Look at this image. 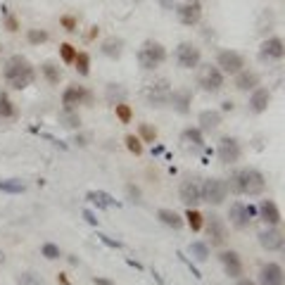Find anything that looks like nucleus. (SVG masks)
Returning <instances> with one entry per match:
<instances>
[{
    "instance_id": "72a5a7b5",
    "label": "nucleus",
    "mask_w": 285,
    "mask_h": 285,
    "mask_svg": "<svg viewBox=\"0 0 285 285\" xmlns=\"http://www.w3.org/2000/svg\"><path fill=\"white\" fill-rule=\"evenodd\" d=\"M27 186L17 181V178H10V181H0V193H12V195H19V193H24Z\"/></svg>"
},
{
    "instance_id": "79ce46f5",
    "label": "nucleus",
    "mask_w": 285,
    "mask_h": 285,
    "mask_svg": "<svg viewBox=\"0 0 285 285\" xmlns=\"http://www.w3.org/2000/svg\"><path fill=\"white\" fill-rule=\"evenodd\" d=\"M76 53H79V50H76L71 43H62V45H60V57H62L64 64H74V60H76Z\"/></svg>"
},
{
    "instance_id": "f3484780",
    "label": "nucleus",
    "mask_w": 285,
    "mask_h": 285,
    "mask_svg": "<svg viewBox=\"0 0 285 285\" xmlns=\"http://www.w3.org/2000/svg\"><path fill=\"white\" fill-rule=\"evenodd\" d=\"M259 245L266 249V252H278V249H283V231L278 228V226H268L264 231L257 235Z\"/></svg>"
},
{
    "instance_id": "49530a36",
    "label": "nucleus",
    "mask_w": 285,
    "mask_h": 285,
    "mask_svg": "<svg viewBox=\"0 0 285 285\" xmlns=\"http://www.w3.org/2000/svg\"><path fill=\"white\" fill-rule=\"evenodd\" d=\"M5 27H8V31H12V34H15V31L19 29L17 17H15V15H5Z\"/></svg>"
},
{
    "instance_id": "c03bdc74",
    "label": "nucleus",
    "mask_w": 285,
    "mask_h": 285,
    "mask_svg": "<svg viewBox=\"0 0 285 285\" xmlns=\"http://www.w3.org/2000/svg\"><path fill=\"white\" fill-rule=\"evenodd\" d=\"M126 195H128L131 202H140L143 193H140V188H138V186H133V183H126Z\"/></svg>"
},
{
    "instance_id": "4d7b16f0",
    "label": "nucleus",
    "mask_w": 285,
    "mask_h": 285,
    "mask_svg": "<svg viewBox=\"0 0 285 285\" xmlns=\"http://www.w3.org/2000/svg\"><path fill=\"white\" fill-rule=\"evenodd\" d=\"M98 31H100L98 27H90V31H88V38H90V41H93V38H95V36H98Z\"/></svg>"
},
{
    "instance_id": "6ab92c4d",
    "label": "nucleus",
    "mask_w": 285,
    "mask_h": 285,
    "mask_svg": "<svg viewBox=\"0 0 285 285\" xmlns=\"http://www.w3.org/2000/svg\"><path fill=\"white\" fill-rule=\"evenodd\" d=\"M268 105H271V90L261 88V86L252 90L249 102H247V109L252 112V114H261V112H266Z\"/></svg>"
},
{
    "instance_id": "a211bd4d",
    "label": "nucleus",
    "mask_w": 285,
    "mask_h": 285,
    "mask_svg": "<svg viewBox=\"0 0 285 285\" xmlns=\"http://www.w3.org/2000/svg\"><path fill=\"white\" fill-rule=\"evenodd\" d=\"M259 55H261V60H283L285 55V43L280 36H271L266 38L261 48H259Z\"/></svg>"
},
{
    "instance_id": "ea45409f",
    "label": "nucleus",
    "mask_w": 285,
    "mask_h": 285,
    "mask_svg": "<svg viewBox=\"0 0 285 285\" xmlns=\"http://www.w3.org/2000/svg\"><path fill=\"white\" fill-rule=\"evenodd\" d=\"M124 143H126V150L131 152V155H135V157H138V155H143V143H140V138H138V135L128 133L124 138Z\"/></svg>"
},
{
    "instance_id": "423d86ee",
    "label": "nucleus",
    "mask_w": 285,
    "mask_h": 285,
    "mask_svg": "<svg viewBox=\"0 0 285 285\" xmlns=\"http://www.w3.org/2000/svg\"><path fill=\"white\" fill-rule=\"evenodd\" d=\"M200 190H202V202L214 207L223 205V200L228 197V186L223 178H205L200 183Z\"/></svg>"
},
{
    "instance_id": "dca6fc26",
    "label": "nucleus",
    "mask_w": 285,
    "mask_h": 285,
    "mask_svg": "<svg viewBox=\"0 0 285 285\" xmlns=\"http://www.w3.org/2000/svg\"><path fill=\"white\" fill-rule=\"evenodd\" d=\"M257 285H285V276H283V266L278 261H268L259 268V280Z\"/></svg>"
},
{
    "instance_id": "5701e85b",
    "label": "nucleus",
    "mask_w": 285,
    "mask_h": 285,
    "mask_svg": "<svg viewBox=\"0 0 285 285\" xmlns=\"http://www.w3.org/2000/svg\"><path fill=\"white\" fill-rule=\"evenodd\" d=\"M259 74L257 71H249V69H242L235 74V88L240 90V93H249V90L259 88Z\"/></svg>"
},
{
    "instance_id": "ddd939ff",
    "label": "nucleus",
    "mask_w": 285,
    "mask_h": 285,
    "mask_svg": "<svg viewBox=\"0 0 285 285\" xmlns=\"http://www.w3.org/2000/svg\"><path fill=\"white\" fill-rule=\"evenodd\" d=\"M62 105L67 109H76L79 105H93V93L83 86H67L62 93Z\"/></svg>"
},
{
    "instance_id": "39448f33",
    "label": "nucleus",
    "mask_w": 285,
    "mask_h": 285,
    "mask_svg": "<svg viewBox=\"0 0 285 285\" xmlns=\"http://www.w3.org/2000/svg\"><path fill=\"white\" fill-rule=\"evenodd\" d=\"M197 86L205 93H219L223 88V74L216 64H197Z\"/></svg>"
},
{
    "instance_id": "7c9ffc66",
    "label": "nucleus",
    "mask_w": 285,
    "mask_h": 285,
    "mask_svg": "<svg viewBox=\"0 0 285 285\" xmlns=\"http://www.w3.org/2000/svg\"><path fill=\"white\" fill-rule=\"evenodd\" d=\"M183 221L190 226V231L197 233V231H202V226H205V216H202V212H197L195 207H193V209H186Z\"/></svg>"
},
{
    "instance_id": "f03ea898",
    "label": "nucleus",
    "mask_w": 285,
    "mask_h": 285,
    "mask_svg": "<svg viewBox=\"0 0 285 285\" xmlns=\"http://www.w3.org/2000/svg\"><path fill=\"white\" fill-rule=\"evenodd\" d=\"M3 76H5V83H8L10 88L24 90L36 81V69L24 55H12L8 62H5Z\"/></svg>"
},
{
    "instance_id": "4c0bfd02",
    "label": "nucleus",
    "mask_w": 285,
    "mask_h": 285,
    "mask_svg": "<svg viewBox=\"0 0 285 285\" xmlns=\"http://www.w3.org/2000/svg\"><path fill=\"white\" fill-rule=\"evenodd\" d=\"M138 138H140V143H155L157 140V128L150 124H140L138 126Z\"/></svg>"
},
{
    "instance_id": "13d9d810",
    "label": "nucleus",
    "mask_w": 285,
    "mask_h": 285,
    "mask_svg": "<svg viewBox=\"0 0 285 285\" xmlns=\"http://www.w3.org/2000/svg\"><path fill=\"white\" fill-rule=\"evenodd\" d=\"M160 152H164V148H162V145H157V148H152V155H160Z\"/></svg>"
},
{
    "instance_id": "603ef678",
    "label": "nucleus",
    "mask_w": 285,
    "mask_h": 285,
    "mask_svg": "<svg viewBox=\"0 0 285 285\" xmlns=\"http://www.w3.org/2000/svg\"><path fill=\"white\" fill-rule=\"evenodd\" d=\"M57 283H60V285H71V280L64 276V273H60V276H57Z\"/></svg>"
},
{
    "instance_id": "a878e982",
    "label": "nucleus",
    "mask_w": 285,
    "mask_h": 285,
    "mask_svg": "<svg viewBox=\"0 0 285 285\" xmlns=\"http://www.w3.org/2000/svg\"><path fill=\"white\" fill-rule=\"evenodd\" d=\"M57 121H60L62 128H69V131H79L81 128V114L76 112V109H67V107H62L60 114H57Z\"/></svg>"
},
{
    "instance_id": "c85d7f7f",
    "label": "nucleus",
    "mask_w": 285,
    "mask_h": 285,
    "mask_svg": "<svg viewBox=\"0 0 285 285\" xmlns=\"http://www.w3.org/2000/svg\"><path fill=\"white\" fill-rule=\"evenodd\" d=\"M157 219H160L164 226H169V228H174V231H181L183 226H186V221H183V216L178 212H174V209H160L157 212Z\"/></svg>"
},
{
    "instance_id": "2f4dec72",
    "label": "nucleus",
    "mask_w": 285,
    "mask_h": 285,
    "mask_svg": "<svg viewBox=\"0 0 285 285\" xmlns=\"http://www.w3.org/2000/svg\"><path fill=\"white\" fill-rule=\"evenodd\" d=\"M188 252H190L193 259H197V261H207V259H209V245H207L205 240H193L190 247H188Z\"/></svg>"
},
{
    "instance_id": "c756f323",
    "label": "nucleus",
    "mask_w": 285,
    "mask_h": 285,
    "mask_svg": "<svg viewBox=\"0 0 285 285\" xmlns=\"http://www.w3.org/2000/svg\"><path fill=\"white\" fill-rule=\"evenodd\" d=\"M41 74H43V79L50 83V86H60V81H62V67L55 62H43L41 64Z\"/></svg>"
},
{
    "instance_id": "f257e3e1",
    "label": "nucleus",
    "mask_w": 285,
    "mask_h": 285,
    "mask_svg": "<svg viewBox=\"0 0 285 285\" xmlns=\"http://www.w3.org/2000/svg\"><path fill=\"white\" fill-rule=\"evenodd\" d=\"M226 186H228V193L257 197L266 190V176L254 167H242V169L231 171V176L226 178Z\"/></svg>"
},
{
    "instance_id": "4468645a",
    "label": "nucleus",
    "mask_w": 285,
    "mask_h": 285,
    "mask_svg": "<svg viewBox=\"0 0 285 285\" xmlns=\"http://www.w3.org/2000/svg\"><path fill=\"white\" fill-rule=\"evenodd\" d=\"M219 261H221V266H223V271H226V276L228 278H233V280L242 278L245 266H242V259L235 249H221V252H219Z\"/></svg>"
},
{
    "instance_id": "e433bc0d",
    "label": "nucleus",
    "mask_w": 285,
    "mask_h": 285,
    "mask_svg": "<svg viewBox=\"0 0 285 285\" xmlns=\"http://www.w3.org/2000/svg\"><path fill=\"white\" fill-rule=\"evenodd\" d=\"M48 38H50V34L43 31V29H29V31H27V41L31 45H43Z\"/></svg>"
},
{
    "instance_id": "1a4fd4ad",
    "label": "nucleus",
    "mask_w": 285,
    "mask_h": 285,
    "mask_svg": "<svg viewBox=\"0 0 285 285\" xmlns=\"http://www.w3.org/2000/svg\"><path fill=\"white\" fill-rule=\"evenodd\" d=\"M257 216V207L254 205H245V202H233L228 207V219H231V226L238 228V231H245L249 228L252 219Z\"/></svg>"
},
{
    "instance_id": "2eb2a0df",
    "label": "nucleus",
    "mask_w": 285,
    "mask_h": 285,
    "mask_svg": "<svg viewBox=\"0 0 285 285\" xmlns=\"http://www.w3.org/2000/svg\"><path fill=\"white\" fill-rule=\"evenodd\" d=\"M178 197H181V202L188 207V209H193L202 202V190H200V181L197 178H186L181 188H178Z\"/></svg>"
},
{
    "instance_id": "9d476101",
    "label": "nucleus",
    "mask_w": 285,
    "mask_h": 285,
    "mask_svg": "<svg viewBox=\"0 0 285 285\" xmlns=\"http://www.w3.org/2000/svg\"><path fill=\"white\" fill-rule=\"evenodd\" d=\"M216 157L221 164H235V162L242 157V148L238 138H233V135H223L221 140L216 143Z\"/></svg>"
},
{
    "instance_id": "c9c22d12",
    "label": "nucleus",
    "mask_w": 285,
    "mask_h": 285,
    "mask_svg": "<svg viewBox=\"0 0 285 285\" xmlns=\"http://www.w3.org/2000/svg\"><path fill=\"white\" fill-rule=\"evenodd\" d=\"M74 67H76V71H79V76H88L90 74V55L88 53H76Z\"/></svg>"
},
{
    "instance_id": "aec40b11",
    "label": "nucleus",
    "mask_w": 285,
    "mask_h": 285,
    "mask_svg": "<svg viewBox=\"0 0 285 285\" xmlns=\"http://www.w3.org/2000/svg\"><path fill=\"white\" fill-rule=\"evenodd\" d=\"M169 105L176 109L178 114H188V112H190V105H193V93L188 88H171Z\"/></svg>"
},
{
    "instance_id": "09e8293b",
    "label": "nucleus",
    "mask_w": 285,
    "mask_h": 285,
    "mask_svg": "<svg viewBox=\"0 0 285 285\" xmlns=\"http://www.w3.org/2000/svg\"><path fill=\"white\" fill-rule=\"evenodd\" d=\"M71 143H76L79 148H86V145L90 143V138H88V135H83V133H79V135H74V140H71Z\"/></svg>"
},
{
    "instance_id": "58836bf2",
    "label": "nucleus",
    "mask_w": 285,
    "mask_h": 285,
    "mask_svg": "<svg viewBox=\"0 0 285 285\" xmlns=\"http://www.w3.org/2000/svg\"><path fill=\"white\" fill-rule=\"evenodd\" d=\"M41 254H43L48 261H55V259L62 257V249L57 247L55 242H43V247H41Z\"/></svg>"
},
{
    "instance_id": "a19ab883",
    "label": "nucleus",
    "mask_w": 285,
    "mask_h": 285,
    "mask_svg": "<svg viewBox=\"0 0 285 285\" xmlns=\"http://www.w3.org/2000/svg\"><path fill=\"white\" fill-rule=\"evenodd\" d=\"M17 285H43V278L34 273V271H24L17 276Z\"/></svg>"
},
{
    "instance_id": "6e6d98bb",
    "label": "nucleus",
    "mask_w": 285,
    "mask_h": 285,
    "mask_svg": "<svg viewBox=\"0 0 285 285\" xmlns=\"http://www.w3.org/2000/svg\"><path fill=\"white\" fill-rule=\"evenodd\" d=\"M238 285H257V283L249 280V278H238Z\"/></svg>"
},
{
    "instance_id": "20e7f679",
    "label": "nucleus",
    "mask_w": 285,
    "mask_h": 285,
    "mask_svg": "<svg viewBox=\"0 0 285 285\" xmlns=\"http://www.w3.org/2000/svg\"><path fill=\"white\" fill-rule=\"evenodd\" d=\"M169 95H171L169 79H155L143 90V98H145V102L150 107H167L169 105Z\"/></svg>"
},
{
    "instance_id": "f8f14e48",
    "label": "nucleus",
    "mask_w": 285,
    "mask_h": 285,
    "mask_svg": "<svg viewBox=\"0 0 285 285\" xmlns=\"http://www.w3.org/2000/svg\"><path fill=\"white\" fill-rule=\"evenodd\" d=\"M216 67L221 69L223 76H226V74L235 76L238 71L245 69V57H242L238 50H221L219 57H216Z\"/></svg>"
},
{
    "instance_id": "f704fd0d",
    "label": "nucleus",
    "mask_w": 285,
    "mask_h": 285,
    "mask_svg": "<svg viewBox=\"0 0 285 285\" xmlns=\"http://www.w3.org/2000/svg\"><path fill=\"white\" fill-rule=\"evenodd\" d=\"M114 114L116 119H119V124H131V119H133V109H131V105H126V102H119V105H114Z\"/></svg>"
},
{
    "instance_id": "4be33fe9",
    "label": "nucleus",
    "mask_w": 285,
    "mask_h": 285,
    "mask_svg": "<svg viewBox=\"0 0 285 285\" xmlns=\"http://www.w3.org/2000/svg\"><path fill=\"white\" fill-rule=\"evenodd\" d=\"M221 121H223V116H221V112L219 109H202L200 112V116H197V128L205 133V131H216L219 126H221Z\"/></svg>"
},
{
    "instance_id": "5fc2aeb1",
    "label": "nucleus",
    "mask_w": 285,
    "mask_h": 285,
    "mask_svg": "<svg viewBox=\"0 0 285 285\" xmlns=\"http://www.w3.org/2000/svg\"><path fill=\"white\" fill-rule=\"evenodd\" d=\"M162 5L169 8V10H176V3H174V0H162Z\"/></svg>"
},
{
    "instance_id": "8fccbe9b",
    "label": "nucleus",
    "mask_w": 285,
    "mask_h": 285,
    "mask_svg": "<svg viewBox=\"0 0 285 285\" xmlns=\"http://www.w3.org/2000/svg\"><path fill=\"white\" fill-rule=\"evenodd\" d=\"M83 219H86V221H88L90 226H98V216L90 212V209H83Z\"/></svg>"
},
{
    "instance_id": "de8ad7c7",
    "label": "nucleus",
    "mask_w": 285,
    "mask_h": 285,
    "mask_svg": "<svg viewBox=\"0 0 285 285\" xmlns=\"http://www.w3.org/2000/svg\"><path fill=\"white\" fill-rule=\"evenodd\" d=\"M178 257H181V261H183V264H186V266L190 268V271H193V276H195V278H202V273L197 271V268H195V264H193L190 259H188V257H183V254H178Z\"/></svg>"
},
{
    "instance_id": "b1692460",
    "label": "nucleus",
    "mask_w": 285,
    "mask_h": 285,
    "mask_svg": "<svg viewBox=\"0 0 285 285\" xmlns=\"http://www.w3.org/2000/svg\"><path fill=\"white\" fill-rule=\"evenodd\" d=\"M86 200H88L90 205H95L98 209H112V207H121V202H119L116 197H112L109 193H105V190H90L88 195H86Z\"/></svg>"
},
{
    "instance_id": "864d4df0",
    "label": "nucleus",
    "mask_w": 285,
    "mask_h": 285,
    "mask_svg": "<svg viewBox=\"0 0 285 285\" xmlns=\"http://www.w3.org/2000/svg\"><path fill=\"white\" fill-rule=\"evenodd\" d=\"M221 109H223V112H233V102H231V100L221 102Z\"/></svg>"
},
{
    "instance_id": "3c124183",
    "label": "nucleus",
    "mask_w": 285,
    "mask_h": 285,
    "mask_svg": "<svg viewBox=\"0 0 285 285\" xmlns=\"http://www.w3.org/2000/svg\"><path fill=\"white\" fill-rule=\"evenodd\" d=\"M93 285H116L112 278H105V276H95L93 278Z\"/></svg>"
},
{
    "instance_id": "cd10ccee",
    "label": "nucleus",
    "mask_w": 285,
    "mask_h": 285,
    "mask_svg": "<svg viewBox=\"0 0 285 285\" xmlns=\"http://www.w3.org/2000/svg\"><path fill=\"white\" fill-rule=\"evenodd\" d=\"M181 140L188 143V145H193V148H200V150H205L207 143H205V133L197 128V126H188L183 128V133H181Z\"/></svg>"
},
{
    "instance_id": "a18cd8bd",
    "label": "nucleus",
    "mask_w": 285,
    "mask_h": 285,
    "mask_svg": "<svg viewBox=\"0 0 285 285\" xmlns=\"http://www.w3.org/2000/svg\"><path fill=\"white\" fill-rule=\"evenodd\" d=\"M98 240L102 242V245H107V247H112V249H121V242H119V240H112L109 235H102V233H98Z\"/></svg>"
},
{
    "instance_id": "9b49d317",
    "label": "nucleus",
    "mask_w": 285,
    "mask_h": 285,
    "mask_svg": "<svg viewBox=\"0 0 285 285\" xmlns=\"http://www.w3.org/2000/svg\"><path fill=\"white\" fill-rule=\"evenodd\" d=\"M176 17L183 27H197L202 19V3L200 0H183L176 5Z\"/></svg>"
},
{
    "instance_id": "37998d69",
    "label": "nucleus",
    "mask_w": 285,
    "mask_h": 285,
    "mask_svg": "<svg viewBox=\"0 0 285 285\" xmlns=\"http://www.w3.org/2000/svg\"><path fill=\"white\" fill-rule=\"evenodd\" d=\"M60 27H62L64 31L74 34V31H79V19L74 17V15H62V17H60Z\"/></svg>"
},
{
    "instance_id": "473e14b6",
    "label": "nucleus",
    "mask_w": 285,
    "mask_h": 285,
    "mask_svg": "<svg viewBox=\"0 0 285 285\" xmlns=\"http://www.w3.org/2000/svg\"><path fill=\"white\" fill-rule=\"evenodd\" d=\"M15 116H17V105L5 93H0V119H15Z\"/></svg>"
},
{
    "instance_id": "0eeeda50",
    "label": "nucleus",
    "mask_w": 285,
    "mask_h": 285,
    "mask_svg": "<svg viewBox=\"0 0 285 285\" xmlns=\"http://www.w3.org/2000/svg\"><path fill=\"white\" fill-rule=\"evenodd\" d=\"M207 231V238L209 242L207 245H212V247H223L226 240H228V228H226V221H223L219 214H212V216H205V226H202Z\"/></svg>"
},
{
    "instance_id": "412c9836",
    "label": "nucleus",
    "mask_w": 285,
    "mask_h": 285,
    "mask_svg": "<svg viewBox=\"0 0 285 285\" xmlns=\"http://www.w3.org/2000/svg\"><path fill=\"white\" fill-rule=\"evenodd\" d=\"M257 216L266 226H278L280 223V209H278V205L273 200H261L257 207Z\"/></svg>"
},
{
    "instance_id": "393cba45",
    "label": "nucleus",
    "mask_w": 285,
    "mask_h": 285,
    "mask_svg": "<svg viewBox=\"0 0 285 285\" xmlns=\"http://www.w3.org/2000/svg\"><path fill=\"white\" fill-rule=\"evenodd\" d=\"M100 53L109 57V60H119L121 53H124V38H116V36H109L100 43Z\"/></svg>"
},
{
    "instance_id": "bb28decb",
    "label": "nucleus",
    "mask_w": 285,
    "mask_h": 285,
    "mask_svg": "<svg viewBox=\"0 0 285 285\" xmlns=\"http://www.w3.org/2000/svg\"><path fill=\"white\" fill-rule=\"evenodd\" d=\"M126 98H128V90L121 86V83H107L105 86V100L107 105H119V102H126Z\"/></svg>"
},
{
    "instance_id": "6e6552de",
    "label": "nucleus",
    "mask_w": 285,
    "mask_h": 285,
    "mask_svg": "<svg viewBox=\"0 0 285 285\" xmlns=\"http://www.w3.org/2000/svg\"><path fill=\"white\" fill-rule=\"evenodd\" d=\"M174 60L181 69H197V64L202 62V53H200V48L195 43H183L176 45V50H174Z\"/></svg>"
},
{
    "instance_id": "7ed1b4c3",
    "label": "nucleus",
    "mask_w": 285,
    "mask_h": 285,
    "mask_svg": "<svg viewBox=\"0 0 285 285\" xmlns=\"http://www.w3.org/2000/svg\"><path fill=\"white\" fill-rule=\"evenodd\" d=\"M135 60H138V64H140L145 71H152V69H157L160 64H164V60H167V48H164L160 41L148 38V41L138 48Z\"/></svg>"
}]
</instances>
